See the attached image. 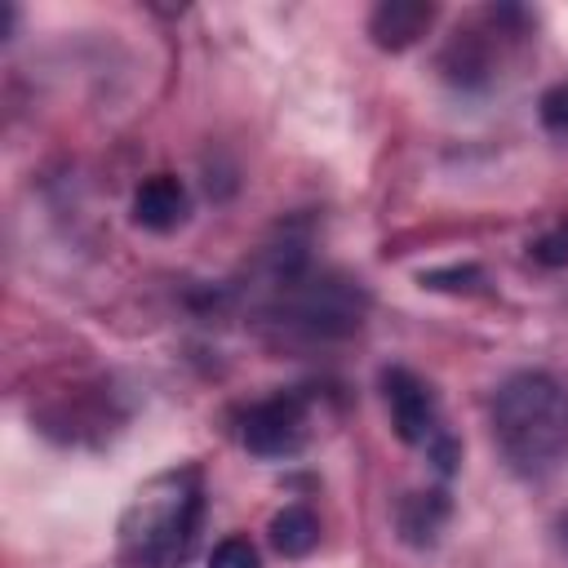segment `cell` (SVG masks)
I'll return each instance as SVG.
<instances>
[{
	"label": "cell",
	"mask_w": 568,
	"mask_h": 568,
	"mask_svg": "<svg viewBox=\"0 0 568 568\" xmlns=\"http://www.w3.org/2000/svg\"><path fill=\"white\" fill-rule=\"evenodd\" d=\"M204 479L195 466L151 475L120 515V564L129 568H186L200 541Z\"/></svg>",
	"instance_id": "obj_1"
},
{
	"label": "cell",
	"mask_w": 568,
	"mask_h": 568,
	"mask_svg": "<svg viewBox=\"0 0 568 568\" xmlns=\"http://www.w3.org/2000/svg\"><path fill=\"white\" fill-rule=\"evenodd\" d=\"M493 439L519 475H541L568 453V386L541 368L510 373L493 395Z\"/></svg>",
	"instance_id": "obj_2"
},
{
	"label": "cell",
	"mask_w": 568,
	"mask_h": 568,
	"mask_svg": "<svg viewBox=\"0 0 568 568\" xmlns=\"http://www.w3.org/2000/svg\"><path fill=\"white\" fill-rule=\"evenodd\" d=\"M368 311V293L346 280V275H328V271H306L297 257L275 266V302L271 315L284 328H297L306 337H346L364 324Z\"/></svg>",
	"instance_id": "obj_3"
},
{
	"label": "cell",
	"mask_w": 568,
	"mask_h": 568,
	"mask_svg": "<svg viewBox=\"0 0 568 568\" xmlns=\"http://www.w3.org/2000/svg\"><path fill=\"white\" fill-rule=\"evenodd\" d=\"M382 390H386V408L395 422V435L413 448H426V457L448 475L457 462V444L439 422V404L430 395V386L413 373V368H386L382 373Z\"/></svg>",
	"instance_id": "obj_4"
},
{
	"label": "cell",
	"mask_w": 568,
	"mask_h": 568,
	"mask_svg": "<svg viewBox=\"0 0 568 568\" xmlns=\"http://www.w3.org/2000/svg\"><path fill=\"white\" fill-rule=\"evenodd\" d=\"M240 439L257 457H288V453H297L302 439H306V399L302 395L257 399L244 413V422H240Z\"/></svg>",
	"instance_id": "obj_5"
},
{
	"label": "cell",
	"mask_w": 568,
	"mask_h": 568,
	"mask_svg": "<svg viewBox=\"0 0 568 568\" xmlns=\"http://www.w3.org/2000/svg\"><path fill=\"white\" fill-rule=\"evenodd\" d=\"M435 22V4L422 0H382L368 18V36L377 49H408L426 36V27Z\"/></svg>",
	"instance_id": "obj_6"
},
{
	"label": "cell",
	"mask_w": 568,
	"mask_h": 568,
	"mask_svg": "<svg viewBox=\"0 0 568 568\" xmlns=\"http://www.w3.org/2000/svg\"><path fill=\"white\" fill-rule=\"evenodd\" d=\"M186 209H191L186 186L173 173H151L133 191V222L146 226V231H173L186 217Z\"/></svg>",
	"instance_id": "obj_7"
},
{
	"label": "cell",
	"mask_w": 568,
	"mask_h": 568,
	"mask_svg": "<svg viewBox=\"0 0 568 568\" xmlns=\"http://www.w3.org/2000/svg\"><path fill=\"white\" fill-rule=\"evenodd\" d=\"M399 532L408 546H430L448 519V497L444 493H408L399 501Z\"/></svg>",
	"instance_id": "obj_8"
},
{
	"label": "cell",
	"mask_w": 568,
	"mask_h": 568,
	"mask_svg": "<svg viewBox=\"0 0 568 568\" xmlns=\"http://www.w3.org/2000/svg\"><path fill=\"white\" fill-rule=\"evenodd\" d=\"M271 546L284 555V559H302L320 546V519L311 506H284L275 519H271Z\"/></svg>",
	"instance_id": "obj_9"
},
{
	"label": "cell",
	"mask_w": 568,
	"mask_h": 568,
	"mask_svg": "<svg viewBox=\"0 0 568 568\" xmlns=\"http://www.w3.org/2000/svg\"><path fill=\"white\" fill-rule=\"evenodd\" d=\"M209 568H262V555L248 537H222L209 555Z\"/></svg>",
	"instance_id": "obj_10"
},
{
	"label": "cell",
	"mask_w": 568,
	"mask_h": 568,
	"mask_svg": "<svg viewBox=\"0 0 568 568\" xmlns=\"http://www.w3.org/2000/svg\"><path fill=\"white\" fill-rule=\"evenodd\" d=\"M532 262L541 266H568V217L532 240Z\"/></svg>",
	"instance_id": "obj_11"
},
{
	"label": "cell",
	"mask_w": 568,
	"mask_h": 568,
	"mask_svg": "<svg viewBox=\"0 0 568 568\" xmlns=\"http://www.w3.org/2000/svg\"><path fill=\"white\" fill-rule=\"evenodd\" d=\"M541 124L555 129V133L568 129V80H559L555 89H546V98H541Z\"/></svg>",
	"instance_id": "obj_12"
}]
</instances>
